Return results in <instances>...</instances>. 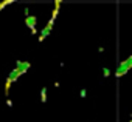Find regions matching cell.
I'll return each mask as SVG.
<instances>
[{
  "mask_svg": "<svg viewBox=\"0 0 132 122\" xmlns=\"http://www.w3.org/2000/svg\"><path fill=\"white\" fill-rule=\"evenodd\" d=\"M28 68H30V64H28V62H17V67L10 73L8 79H6V80H8V82H6V88L10 87V84L16 82V80H17V77H19V76H22Z\"/></svg>",
  "mask_w": 132,
  "mask_h": 122,
  "instance_id": "6da1fadb",
  "label": "cell"
},
{
  "mask_svg": "<svg viewBox=\"0 0 132 122\" xmlns=\"http://www.w3.org/2000/svg\"><path fill=\"white\" fill-rule=\"evenodd\" d=\"M27 25H28L30 28H33V33H36V31H34V25H36V17H28V19H27Z\"/></svg>",
  "mask_w": 132,
  "mask_h": 122,
  "instance_id": "7a4b0ae2",
  "label": "cell"
},
{
  "mask_svg": "<svg viewBox=\"0 0 132 122\" xmlns=\"http://www.w3.org/2000/svg\"><path fill=\"white\" fill-rule=\"evenodd\" d=\"M45 93H47V91H45V88H44V90H42V100H45Z\"/></svg>",
  "mask_w": 132,
  "mask_h": 122,
  "instance_id": "3957f363",
  "label": "cell"
},
{
  "mask_svg": "<svg viewBox=\"0 0 132 122\" xmlns=\"http://www.w3.org/2000/svg\"><path fill=\"white\" fill-rule=\"evenodd\" d=\"M130 122H132V120H130Z\"/></svg>",
  "mask_w": 132,
  "mask_h": 122,
  "instance_id": "277c9868",
  "label": "cell"
}]
</instances>
